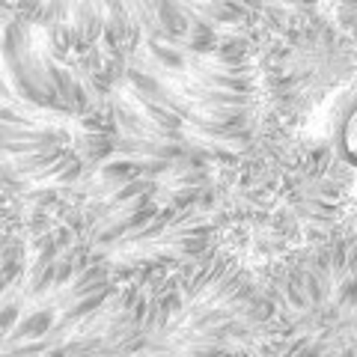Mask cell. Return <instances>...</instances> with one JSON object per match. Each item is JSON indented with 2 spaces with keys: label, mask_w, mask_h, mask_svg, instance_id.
<instances>
[{
  "label": "cell",
  "mask_w": 357,
  "mask_h": 357,
  "mask_svg": "<svg viewBox=\"0 0 357 357\" xmlns=\"http://www.w3.org/2000/svg\"><path fill=\"white\" fill-rule=\"evenodd\" d=\"M107 286L110 283H107V268L105 265H81L75 271V277L69 280V301L102 292V289H107Z\"/></svg>",
  "instance_id": "cell-1"
},
{
  "label": "cell",
  "mask_w": 357,
  "mask_h": 357,
  "mask_svg": "<svg viewBox=\"0 0 357 357\" xmlns=\"http://www.w3.org/2000/svg\"><path fill=\"white\" fill-rule=\"evenodd\" d=\"M54 328V316H51V310H36V312H30V316L24 319H18L13 331L6 333L13 342H33V340H39L45 337Z\"/></svg>",
  "instance_id": "cell-2"
}]
</instances>
